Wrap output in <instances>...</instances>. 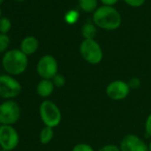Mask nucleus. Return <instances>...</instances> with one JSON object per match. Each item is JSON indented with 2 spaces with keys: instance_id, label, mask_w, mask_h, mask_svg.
I'll use <instances>...</instances> for the list:
<instances>
[{
  "instance_id": "1",
  "label": "nucleus",
  "mask_w": 151,
  "mask_h": 151,
  "mask_svg": "<svg viewBox=\"0 0 151 151\" xmlns=\"http://www.w3.org/2000/svg\"><path fill=\"white\" fill-rule=\"evenodd\" d=\"M29 64L28 56L20 49L6 51L2 58V67L6 74L10 76H19L23 74Z\"/></svg>"
},
{
  "instance_id": "2",
  "label": "nucleus",
  "mask_w": 151,
  "mask_h": 151,
  "mask_svg": "<svg viewBox=\"0 0 151 151\" xmlns=\"http://www.w3.org/2000/svg\"><path fill=\"white\" fill-rule=\"evenodd\" d=\"M93 22L106 30H115L119 28L122 19L120 14L112 6H101L93 14Z\"/></svg>"
},
{
  "instance_id": "3",
  "label": "nucleus",
  "mask_w": 151,
  "mask_h": 151,
  "mask_svg": "<svg viewBox=\"0 0 151 151\" xmlns=\"http://www.w3.org/2000/svg\"><path fill=\"white\" fill-rule=\"evenodd\" d=\"M39 115L45 126H49L52 128L58 126L62 119L61 112L59 107L49 100L41 102L39 106Z\"/></svg>"
},
{
  "instance_id": "4",
  "label": "nucleus",
  "mask_w": 151,
  "mask_h": 151,
  "mask_svg": "<svg viewBox=\"0 0 151 151\" xmlns=\"http://www.w3.org/2000/svg\"><path fill=\"white\" fill-rule=\"evenodd\" d=\"M79 52L83 59L92 65L99 64L103 58L102 49L94 39H85L80 45Z\"/></svg>"
},
{
  "instance_id": "5",
  "label": "nucleus",
  "mask_w": 151,
  "mask_h": 151,
  "mask_svg": "<svg viewBox=\"0 0 151 151\" xmlns=\"http://www.w3.org/2000/svg\"><path fill=\"white\" fill-rule=\"evenodd\" d=\"M22 93L21 83L8 74L0 75V98L13 100Z\"/></svg>"
},
{
  "instance_id": "6",
  "label": "nucleus",
  "mask_w": 151,
  "mask_h": 151,
  "mask_svg": "<svg viewBox=\"0 0 151 151\" xmlns=\"http://www.w3.org/2000/svg\"><path fill=\"white\" fill-rule=\"evenodd\" d=\"M21 116V109L19 104L13 101L7 100L0 103V124L1 125H13Z\"/></svg>"
},
{
  "instance_id": "7",
  "label": "nucleus",
  "mask_w": 151,
  "mask_h": 151,
  "mask_svg": "<svg viewBox=\"0 0 151 151\" xmlns=\"http://www.w3.org/2000/svg\"><path fill=\"white\" fill-rule=\"evenodd\" d=\"M58 68L56 59L50 54L42 56L37 64V75L42 79L52 80L58 74Z\"/></svg>"
},
{
  "instance_id": "8",
  "label": "nucleus",
  "mask_w": 151,
  "mask_h": 151,
  "mask_svg": "<svg viewBox=\"0 0 151 151\" xmlns=\"http://www.w3.org/2000/svg\"><path fill=\"white\" fill-rule=\"evenodd\" d=\"M19 142V133L13 125L0 126V147L3 150L12 151L17 147Z\"/></svg>"
},
{
  "instance_id": "9",
  "label": "nucleus",
  "mask_w": 151,
  "mask_h": 151,
  "mask_svg": "<svg viewBox=\"0 0 151 151\" xmlns=\"http://www.w3.org/2000/svg\"><path fill=\"white\" fill-rule=\"evenodd\" d=\"M130 90L127 82L123 80H114L107 86L106 94L110 100L122 101L129 95Z\"/></svg>"
},
{
  "instance_id": "10",
  "label": "nucleus",
  "mask_w": 151,
  "mask_h": 151,
  "mask_svg": "<svg viewBox=\"0 0 151 151\" xmlns=\"http://www.w3.org/2000/svg\"><path fill=\"white\" fill-rule=\"evenodd\" d=\"M121 151H148V145L136 134L125 135L120 142Z\"/></svg>"
},
{
  "instance_id": "11",
  "label": "nucleus",
  "mask_w": 151,
  "mask_h": 151,
  "mask_svg": "<svg viewBox=\"0 0 151 151\" xmlns=\"http://www.w3.org/2000/svg\"><path fill=\"white\" fill-rule=\"evenodd\" d=\"M38 46H39V42L37 38L33 36H29L22 39L21 43L20 50L24 54L29 56V55L35 53L37 51Z\"/></svg>"
},
{
  "instance_id": "12",
  "label": "nucleus",
  "mask_w": 151,
  "mask_h": 151,
  "mask_svg": "<svg viewBox=\"0 0 151 151\" xmlns=\"http://www.w3.org/2000/svg\"><path fill=\"white\" fill-rule=\"evenodd\" d=\"M54 85L50 79H42L38 82L36 91L37 93L42 98H47L51 96L54 91Z\"/></svg>"
},
{
  "instance_id": "13",
  "label": "nucleus",
  "mask_w": 151,
  "mask_h": 151,
  "mask_svg": "<svg viewBox=\"0 0 151 151\" xmlns=\"http://www.w3.org/2000/svg\"><path fill=\"white\" fill-rule=\"evenodd\" d=\"M54 135L53 128L49 126H45L42 128L39 133V140L43 145H46L51 142Z\"/></svg>"
},
{
  "instance_id": "14",
  "label": "nucleus",
  "mask_w": 151,
  "mask_h": 151,
  "mask_svg": "<svg viewBox=\"0 0 151 151\" xmlns=\"http://www.w3.org/2000/svg\"><path fill=\"white\" fill-rule=\"evenodd\" d=\"M96 33V27L92 23H86L82 27V36L85 39H94Z\"/></svg>"
},
{
  "instance_id": "15",
  "label": "nucleus",
  "mask_w": 151,
  "mask_h": 151,
  "mask_svg": "<svg viewBox=\"0 0 151 151\" xmlns=\"http://www.w3.org/2000/svg\"><path fill=\"white\" fill-rule=\"evenodd\" d=\"M82 10L86 13L93 12L97 7V0H78Z\"/></svg>"
},
{
  "instance_id": "16",
  "label": "nucleus",
  "mask_w": 151,
  "mask_h": 151,
  "mask_svg": "<svg viewBox=\"0 0 151 151\" xmlns=\"http://www.w3.org/2000/svg\"><path fill=\"white\" fill-rule=\"evenodd\" d=\"M12 28V22L7 17H2L0 19V33L7 35Z\"/></svg>"
},
{
  "instance_id": "17",
  "label": "nucleus",
  "mask_w": 151,
  "mask_h": 151,
  "mask_svg": "<svg viewBox=\"0 0 151 151\" xmlns=\"http://www.w3.org/2000/svg\"><path fill=\"white\" fill-rule=\"evenodd\" d=\"M78 17H79V14L78 11H76V10H70L68 11L66 14H65V21L68 24H74L78 22Z\"/></svg>"
},
{
  "instance_id": "18",
  "label": "nucleus",
  "mask_w": 151,
  "mask_h": 151,
  "mask_svg": "<svg viewBox=\"0 0 151 151\" xmlns=\"http://www.w3.org/2000/svg\"><path fill=\"white\" fill-rule=\"evenodd\" d=\"M10 45V37L7 35L0 33V53L5 52Z\"/></svg>"
},
{
  "instance_id": "19",
  "label": "nucleus",
  "mask_w": 151,
  "mask_h": 151,
  "mask_svg": "<svg viewBox=\"0 0 151 151\" xmlns=\"http://www.w3.org/2000/svg\"><path fill=\"white\" fill-rule=\"evenodd\" d=\"M52 81L54 86L57 87V88H61L66 84V78H65V77H64L63 75L59 74V73L52 79Z\"/></svg>"
},
{
  "instance_id": "20",
  "label": "nucleus",
  "mask_w": 151,
  "mask_h": 151,
  "mask_svg": "<svg viewBox=\"0 0 151 151\" xmlns=\"http://www.w3.org/2000/svg\"><path fill=\"white\" fill-rule=\"evenodd\" d=\"M72 151H94V149L91 145L82 142L75 145L72 148Z\"/></svg>"
},
{
  "instance_id": "21",
  "label": "nucleus",
  "mask_w": 151,
  "mask_h": 151,
  "mask_svg": "<svg viewBox=\"0 0 151 151\" xmlns=\"http://www.w3.org/2000/svg\"><path fill=\"white\" fill-rule=\"evenodd\" d=\"M127 84H128L130 89H138L141 85V81H140V79L139 78L133 77V78L129 79Z\"/></svg>"
},
{
  "instance_id": "22",
  "label": "nucleus",
  "mask_w": 151,
  "mask_h": 151,
  "mask_svg": "<svg viewBox=\"0 0 151 151\" xmlns=\"http://www.w3.org/2000/svg\"><path fill=\"white\" fill-rule=\"evenodd\" d=\"M124 1L127 5H129L131 6H133V7L141 6L145 3V0H124Z\"/></svg>"
},
{
  "instance_id": "23",
  "label": "nucleus",
  "mask_w": 151,
  "mask_h": 151,
  "mask_svg": "<svg viewBox=\"0 0 151 151\" xmlns=\"http://www.w3.org/2000/svg\"><path fill=\"white\" fill-rule=\"evenodd\" d=\"M98 151H121L120 147L116 146V145H112V144H109V145H105L103 147H101Z\"/></svg>"
},
{
  "instance_id": "24",
  "label": "nucleus",
  "mask_w": 151,
  "mask_h": 151,
  "mask_svg": "<svg viewBox=\"0 0 151 151\" xmlns=\"http://www.w3.org/2000/svg\"><path fill=\"white\" fill-rule=\"evenodd\" d=\"M145 130L148 136L151 137V113L147 116L145 122Z\"/></svg>"
},
{
  "instance_id": "25",
  "label": "nucleus",
  "mask_w": 151,
  "mask_h": 151,
  "mask_svg": "<svg viewBox=\"0 0 151 151\" xmlns=\"http://www.w3.org/2000/svg\"><path fill=\"white\" fill-rule=\"evenodd\" d=\"M101 1L102 2V4H104L105 6H111L117 3L118 0H101Z\"/></svg>"
},
{
  "instance_id": "26",
  "label": "nucleus",
  "mask_w": 151,
  "mask_h": 151,
  "mask_svg": "<svg viewBox=\"0 0 151 151\" xmlns=\"http://www.w3.org/2000/svg\"><path fill=\"white\" fill-rule=\"evenodd\" d=\"M148 151H151V141L148 144Z\"/></svg>"
},
{
  "instance_id": "27",
  "label": "nucleus",
  "mask_w": 151,
  "mask_h": 151,
  "mask_svg": "<svg viewBox=\"0 0 151 151\" xmlns=\"http://www.w3.org/2000/svg\"><path fill=\"white\" fill-rule=\"evenodd\" d=\"M3 2H4V0H0V5H2Z\"/></svg>"
},
{
  "instance_id": "28",
  "label": "nucleus",
  "mask_w": 151,
  "mask_h": 151,
  "mask_svg": "<svg viewBox=\"0 0 151 151\" xmlns=\"http://www.w3.org/2000/svg\"><path fill=\"white\" fill-rule=\"evenodd\" d=\"M2 17H1V9H0V19H1Z\"/></svg>"
},
{
  "instance_id": "29",
  "label": "nucleus",
  "mask_w": 151,
  "mask_h": 151,
  "mask_svg": "<svg viewBox=\"0 0 151 151\" xmlns=\"http://www.w3.org/2000/svg\"><path fill=\"white\" fill-rule=\"evenodd\" d=\"M16 1H18V2H22V1H23V0H16Z\"/></svg>"
},
{
  "instance_id": "30",
  "label": "nucleus",
  "mask_w": 151,
  "mask_h": 151,
  "mask_svg": "<svg viewBox=\"0 0 151 151\" xmlns=\"http://www.w3.org/2000/svg\"><path fill=\"white\" fill-rule=\"evenodd\" d=\"M2 151H6V150H3V149H2Z\"/></svg>"
}]
</instances>
